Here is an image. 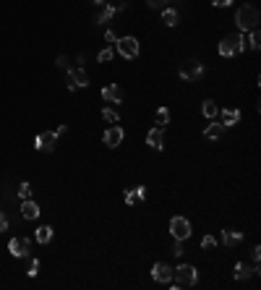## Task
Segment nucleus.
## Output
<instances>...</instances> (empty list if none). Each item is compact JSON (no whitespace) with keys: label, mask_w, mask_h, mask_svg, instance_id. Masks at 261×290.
<instances>
[{"label":"nucleus","mask_w":261,"mask_h":290,"mask_svg":"<svg viewBox=\"0 0 261 290\" xmlns=\"http://www.w3.org/2000/svg\"><path fill=\"white\" fill-rule=\"evenodd\" d=\"M201 112H204V118H209V120H214L219 115V108L214 105L212 100H204V105H201Z\"/></svg>","instance_id":"nucleus-21"},{"label":"nucleus","mask_w":261,"mask_h":290,"mask_svg":"<svg viewBox=\"0 0 261 290\" xmlns=\"http://www.w3.org/2000/svg\"><path fill=\"white\" fill-rule=\"evenodd\" d=\"M34 147L40 149V152H52L58 147V134L55 131H42V134H37L34 136Z\"/></svg>","instance_id":"nucleus-6"},{"label":"nucleus","mask_w":261,"mask_h":290,"mask_svg":"<svg viewBox=\"0 0 261 290\" xmlns=\"http://www.w3.org/2000/svg\"><path fill=\"white\" fill-rule=\"evenodd\" d=\"M3 230H8V217L0 212V233H3Z\"/></svg>","instance_id":"nucleus-33"},{"label":"nucleus","mask_w":261,"mask_h":290,"mask_svg":"<svg viewBox=\"0 0 261 290\" xmlns=\"http://www.w3.org/2000/svg\"><path fill=\"white\" fill-rule=\"evenodd\" d=\"M152 277H154V282L167 285V282L173 280V267H167L165 262H157L154 267H152Z\"/></svg>","instance_id":"nucleus-11"},{"label":"nucleus","mask_w":261,"mask_h":290,"mask_svg":"<svg viewBox=\"0 0 261 290\" xmlns=\"http://www.w3.org/2000/svg\"><path fill=\"white\" fill-rule=\"evenodd\" d=\"M8 251H11V256L24 259V256H29V251H32V241L29 238H11L8 241Z\"/></svg>","instance_id":"nucleus-7"},{"label":"nucleus","mask_w":261,"mask_h":290,"mask_svg":"<svg viewBox=\"0 0 261 290\" xmlns=\"http://www.w3.org/2000/svg\"><path fill=\"white\" fill-rule=\"evenodd\" d=\"M112 55H115V50H112V47H105V50H99V60H102V63H107V60H112Z\"/></svg>","instance_id":"nucleus-29"},{"label":"nucleus","mask_w":261,"mask_h":290,"mask_svg":"<svg viewBox=\"0 0 261 290\" xmlns=\"http://www.w3.org/2000/svg\"><path fill=\"white\" fill-rule=\"evenodd\" d=\"M40 207H37V201L32 199H24V204H21V215H24V220H37L40 217Z\"/></svg>","instance_id":"nucleus-16"},{"label":"nucleus","mask_w":261,"mask_h":290,"mask_svg":"<svg viewBox=\"0 0 261 290\" xmlns=\"http://www.w3.org/2000/svg\"><path fill=\"white\" fill-rule=\"evenodd\" d=\"M248 47H251V50H259V47H261V34L256 32V29H251V37H248Z\"/></svg>","instance_id":"nucleus-26"},{"label":"nucleus","mask_w":261,"mask_h":290,"mask_svg":"<svg viewBox=\"0 0 261 290\" xmlns=\"http://www.w3.org/2000/svg\"><path fill=\"white\" fill-rule=\"evenodd\" d=\"M115 52H120L123 58L133 60V58H139L141 45H139L136 37H118V40H115Z\"/></svg>","instance_id":"nucleus-4"},{"label":"nucleus","mask_w":261,"mask_h":290,"mask_svg":"<svg viewBox=\"0 0 261 290\" xmlns=\"http://www.w3.org/2000/svg\"><path fill=\"white\" fill-rule=\"evenodd\" d=\"M167 3H180V0H167Z\"/></svg>","instance_id":"nucleus-38"},{"label":"nucleus","mask_w":261,"mask_h":290,"mask_svg":"<svg viewBox=\"0 0 261 290\" xmlns=\"http://www.w3.org/2000/svg\"><path fill=\"white\" fill-rule=\"evenodd\" d=\"M123 139H126V131H123L120 126H110V128L105 131V136H102L105 147H120Z\"/></svg>","instance_id":"nucleus-10"},{"label":"nucleus","mask_w":261,"mask_h":290,"mask_svg":"<svg viewBox=\"0 0 261 290\" xmlns=\"http://www.w3.org/2000/svg\"><path fill=\"white\" fill-rule=\"evenodd\" d=\"M102 100L110 102V105H120L123 102V91L118 84H107V87L102 89Z\"/></svg>","instance_id":"nucleus-13"},{"label":"nucleus","mask_w":261,"mask_h":290,"mask_svg":"<svg viewBox=\"0 0 261 290\" xmlns=\"http://www.w3.org/2000/svg\"><path fill=\"white\" fill-rule=\"evenodd\" d=\"M149 3V8H154V11H162L165 5H167V0H147Z\"/></svg>","instance_id":"nucleus-31"},{"label":"nucleus","mask_w":261,"mask_h":290,"mask_svg":"<svg viewBox=\"0 0 261 290\" xmlns=\"http://www.w3.org/2000/svg\"><path fill=\"white\" fill-rule=\"evenodd\" d=\"M123 8H126V5H110V3H107V0H105V3L102 5H99V13H97V24H105V21H110L112 16H115V13H118V11H123Z\"/></svg>","instance_id":"nucleus-12"},{"label":"nucleus","mask_w":261,"mask_h":290,"mask_svg":"<svg viewBox=\"0 0 261 290\" xmlns=\"http://www.w3.org/2000/svg\"><path fill=\"white\" fill-rule=\"evenodd\" d=\"M238 120H240V110H238V108H225V110H222V126H225V128L235 126Z\"/></svg>","instance_id":"nucleus-19"},{"label":"nucleus","mask_w":261,"mask_h":290,"mask_svg":"<svg viewBox=\"0 0 261 290\" xmlns=\"http://www.w3.org/2000/svg\"><path fill=\"white\" fill-rule=\"evenodd\" d=\"M214 246H217V241H214L212 235H204L201 238V248H214Z\"/></svg>","instance_id":"nucleus-32"},{"label":"nucleus","mask_w":261,"mask_h":290,"mask_svg":"<svg viewBox=\"0 0 261 290\" xmlns=\"http://www.w3.org/2000/svg\"><path fill=\"white\" fill-rule=\"evenodd\" d=\"M79 87H89V73L84 68H68V89H79Z\"/></svg>","instance_id":"nucleus-8"},{"label":"nucleus","mask_w":261,"mask_h":290,"mask_svg":"<svg viewBox=\"0 0 261 290\" xmlns=\"http://www.w3.org/2000/svg\"><path fill=\"white\" fill-rule=\"evenodd\" d=\"M144 199H147V188H144V186H136V188L126 191V204H128V207H133V204H139Z\"/></svg>","instance_id":"nucleus-14"},{"label":"nucleus","mask_w":261,"mask_h":290,"mask_svg":"<svg viewBox=\"0 0 261 290\" xmlns=\"http://www.w3.org/2000/svg\"><path fill=\"white\" fill-rule=\"evenodd\" d=\"M259 21H261V16H259V8L256 5H240V8L235 11V24H238V29L240 32H251V29H256L259 26Z\"/></svg>","instance_id":"nucleus-2"},{"label":"nucleus","mask_w":261,"mask_h":290,"mask_svg":"<svg viewBox=\"0 0 261 290\" xmlns=\"http://www.w3.org/2000/svg\"><path fill=\"white\" fill-rule=\"evenodd\" d=\"M50 241H52V227L50 225L37 227V243H50Z\"/></svg>","instance_id":"nucleus-22"},{"label":"nucleus","mask_w":261,"mask_h":290,"mask_svg":"<svg viewBox=\"0 0 261 290\" xmlns=\"http://www.w3.org/2000/svg\"><path fill=\"white\" fill-rule=\"evenodd\" d=\"M245 50V34H227L225 40L219 42V55L222 58H230V55H238V52Z\"/></svg>","instance_id":"nucleus-3"},{"label":"nucleus","mask_w":261,"mask_h":290,"mask_svg":"<svg viewBox=\"0 0 261 290\" xmlns=\"http://www.w3.org/2000/svg\"><path fill=\"white\" fill-rule=\"evenodd\" d=\"M19 196H21V199H32V186H29L26 180L19 186Z\"/></svg>","instance_id":"nucleus-28"},{"label":"nucleus","mask_w":261,"mask_h":290,"mask_svg":"<svg viewBox=\"0 0 261 290\" xmlns=\"http://www.w3.org/2000/svg\"><path fill=\"white\" fill-rule=\"evenodd\" d=\"M251 256H253V262L259 264V259H261V248L259 246H253V251H251Z\"/></svg>","instance_id":"nucleus-35"},{"label":"nucleus","mask_w":261,"mask_h":290,"mask_svg":"<svg viewBox=\"0 0 261 290\" xmlns=\"http://www.w3.org/2000/svg\"><path fill=\"white\" fill-rule=\"evenodd\" d=\"M201 76H204V66L196 63V60H188V63L180 68V79L183 81H196V79H201Z\"/></svg>","instance_id":"nucleus-9"},{"label":"nucleus","mask_w":261,"mask_h":290,"mask_svg":"<svg viewBox=\"0 0 261 290\" xmlns=\"http://www.w3.org/2000/svg\"><path fill=\"white\" fill-rule=\"evenodd\" d=\"M251 274H259V267H248L245 262L235 264V280H248Z\"/></svg>","instance_id":"nucleus-18"},{"label":"nucleus","mask_w":261,"mask_h":290,"mask_svg":"<svg viewBox=\"0 0 261 290\" xmlns=\"http://www.w3.org/2000/svg\"><path fill=\"white\" fill-rule=\"evenodd\" d=\"M162 24H165V26H175V24H178V11L162 8Z\"/></svg>","instance_id":"nucleus-23"},{"label":"nucleus","mask_w":261,"mask_h":290,"mask_svg":"<svg viewBox=\"0 0 261 290\" xmlns=\"http://www.w3.org/2000/svg\"><path fill=\"white\" fill-rule=\"evenodd\" d=\"M173 254H175V256H183V254H186V246H183V241H178V238H175V246H173Z\"/></svg>","instance_id":"nucleus-30"},{"label":"nucleus","mask_w":261,"mask_h":290,"mask_svg":"<svg viewBox=\"0 0 261 290\" xmlns=\"http://www.w3.org/2000/svg\"><path fill=\"white\" fill-rule=\"evenodd\" d=\"M167 123H170V110H167V108H159V110H157V128H165Z\"/></svg>","instance_id":"nucleus-24"},{"label":"nucleus","mask_w":261,"mask_h":290,"mask_svg":"<svg viewBox=\"0 0 261 290\" xmlns=\"http://www.w3.org/2000/svg\"><path fill=\"white\" fill-rule=\"evenodd\" d=\"M102 118L107 120V123H120V115H118L112 108H105V110H102Z\"/></svg>","instance_id":"nucleus-25"},{"label":"nucleus","mask_w":261,"mask_h":290,"mask_svg":"<svg viewBox=\"0 0 261 290\" xmlns=\"http://www.w3.org/2000/svg\"><path fill=\"white\" fill-rule=\"evenodd\" d=\"M170 233H173V238H178V241H188L191 238V223L186 217H173L170 220Z\"/></svg>","instance_id":"nucleus-5"},{"label":"nucleus","mask_w":261,"mask_h":290,"mask_svg":"<svg viewBox=\"0 0 261 290\" xmlns=\"http://www.w3.org/2000/svg\"><path fill=\"white\" fill-rule=\"evenodd\" d=\"M105 40L115 45V40H118V34H115V32H105Z\"/></svg>","instance_id":"nucleus-37"},{"label":"nucleus","mask_w":261,"mask_h":290,"mask_svg":"<svg viewBox=\"0 0 261 290\" xmlns=\"http://www.w3.org/2000/svg\"><path fill=\"white\" fill-rule=\"evenodd\" d=\"M222 136H225V126L222 123H212L204 128V139H209V141H217V139H222Z\"/></svg>","instance_id":"nucleus-15"},{"label":"nucleus","mask_w":261,"mask_h":290,"mask_svg":"<svg viewBox=\"0 0 261 290\" xmlns=\"http://www.w3.org/2000/svg\"><path fill=\"white\" fill-rule=\"evenodd\" d=\"M212 3H214V5H217V8H227V5H230V3H233V0H212Z\"/></svg>","instance_id":"nucleus-34"},{"label":"nucleus","mask_w":261,"mask_h":290,"mask_svg":"<svg viewBox=\"0 0 261 290\" xmlns=\"http://www.w3.org/2000/svg\"><path fill=\"white\" fill-rule=\"evenodd\" d=\"M196 280H198V272H196V267L194 264H180V267H175L173 269V280L167 282L173 290H178V288H191V285H196Z\"/></svg>","instance_id":"nucleus-1"},{"label":"nucleus","mask_w":261,"mask_h":290,"mask_svg":"<svg viewBox=\"0 0 261 290\" xmlns=\"http://www.w3.org/2000/svg\"><path fill=\"white\" fill-rule=\"evenodd\" d=\"M58 68H68V58L65 55H58Z\"/></svg>","instance_id":"nucleus-36"},{"label":"nucleus","mask_w":261,"mask_h":290,"mask_svg":"<svg viewBox=\"0 0 261 290\" xmlns=\"http://www.w3.org/2000/svg\"><path fill=\"white\" fill-rule=\"evenodd\" d=\"M147 144L152 149H162L165 147V136H162V128H152L147 134Z\"/></svg>","instance_id":"nucleus-17"},{"label":"nucleus","mask_w":261,"mask_h":290,"mask_svg":"<svg viewBox=\"0 0 261 290\" xmlns=\"http://www.w3.org/2000/svg\"><path fill=\"white\" fill-rule=\"evenodd\" d=\"M240 241H243V233H238V230H222V243H225V246H238Z\"/></svg>","instance_id":"nucleus-20"},{"label":"nucleus","mask_w":261,"mask_h":290,"mask_svg":"<svg viewBox=\"0 0 261 290\" xmlns=\"http://www.w3.org/2000/svg\"><path fill=\"white\" fill-rule=\"evenodd\" d=\"M37 272H40V262H37V259H29L26 262V274L29 277H37Z\"/></svg>","instance_id":"nucleus-27"}]
</instances>
